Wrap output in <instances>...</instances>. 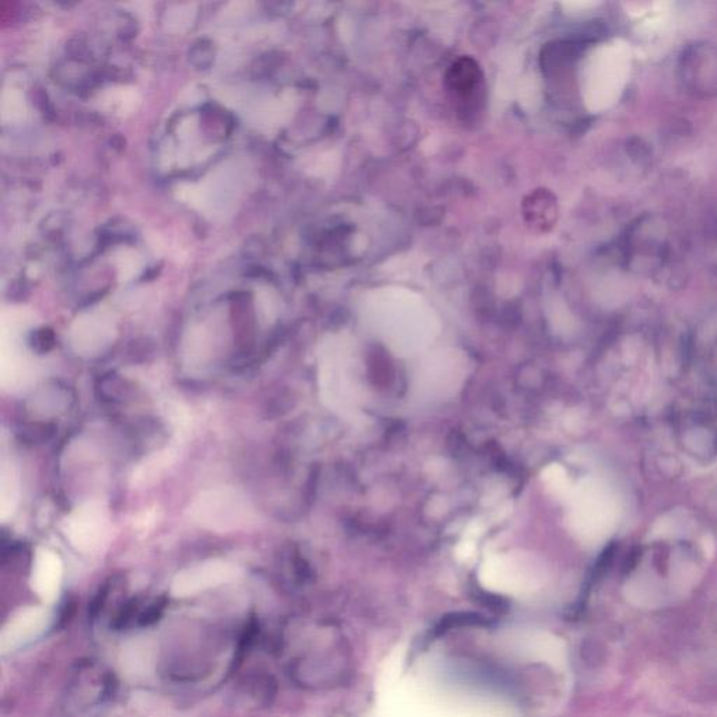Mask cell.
<instances>
[{
    "instance_id": "1",
    "label": "cell",
    "mask_w": 717,
    "mask_h": 717,
    "mask_svg": "<svg viewBox=\"0 0 717 717\" xmlns=\"http://www.w3.org/2000/svg\"><path fill=\"white\" fill-rule=\"evenodd\" d=\"M318 383L321 398L334 411L355 415L359 411V363L353 348L342 339L325 342L320 353Z\"/></svg>"
},
{
    "instance_id": "2",
    "label": "cell",
    "mask_w": 717,
    "mask_h": 717,
    "mask_svg": "<svg viewBox=\"0 0 717 717\" xmlns=\"http://www.w3.org/2000/svg\"><path fill=\"white\" fill-rule=\"evenodd\" d=\"M632 52L624 41L605 44L594 52L587 65V104L604 110L617 103L631 73Z\"/></svg>"
},
{
    "instance_id": "3",
    "label": "cell",
    "mask_w": 717,
    "mask_h": 717,
    "mask_svg": "<svg viewBox=\"0 0 717 717\" xmlns=\"http://www.w3.org/2000/svg\"><path fill=\"white\" fill-rule=\"evenodd\" d=\"M188 514L197 526L219 534L241 530L254 519L250 499L233 486L202 492L191 503Z\"/></svg>"
},
{
    "instance_id": "4",
    "label": "cell",
    "mask_w": 717,
    "mask_h": 717,
    "mask_svg": "<svg viewBox=\"0 0 717 717\" xmlns=\"http://www.w3.org/2000/svg\"><path fill=\"white\" fill-rule=\"evenodd\" d=\"M110 534V513L103 502H87L73 510L65 521V535L72 547L90 554L107 541Z\"/></svg>"
},
{
    "instance_id": "5",
    "label": "cell",
    "mask_w": 717,
    "mask_h": 717,
    "mask_svg": "<svg viewBox=\"0 0 717 717\" xmlns=\"http://www.w3.org/2000/svg\"><path fill=\"white\" fill-rule=\"evenodd\" d=\"M243 570L236 563L223 559H209L197 565L188 566L177 573L171 583V594L177 598L198 596L206 590L239 579Z\"/></svg>"
},
{
    "instance_id": "6",
    "label": "cell",
    "mask_w": 717,
    "mask_h": 717,
    "mask_svg": "<svg viewBox=\"0 0 717 717\" xmlns=\"http://www.w3.org/2000/svg\"><path fill=\"white\" fill-rule=\"evenodd\" d=\"M51 621V612L43 607L20 610L0 632V654L6 656L40 638L50 628Z\"/></svg>"
},
{
    "instance_id": "7",
    "label": "cell",
    "mask_w": 717,
    "mask_h": 717,
    "mask_svg": "<svg viewBox=\"0 0 717 717\" xmlns=\"http://www.w3.org/2000/svg\"><path fill=\"white\" fill-rule=\"evenodd\" d=\"M114 338L113 318L103 311L83 314L72 325L71 344L79 355H99L113 344Z\"/></svg>"
},
{
    "instance_id": "8",
    "label": "cell",
    "mask_w": 717,
    "mask_h": 717,
    "mask_svg": "<svg viewBox=\"0 0 717 717\" xmlns=\"http://www.w3.org/2000/svg\"><path fill=\"white\" fill-rule=\"evenodd\" d=\"M64 565L54 551L38 549L31 572V587L45 603H52L61 590Z\"/></svg>"
},
{
    "instance_id": "9",
    "label": "cell",
    "mask_w": 717,
    "mask_h": 717,
    "mask_svg": "<svg viewBox=\"0 0 717 717\" xmlns=\"http://www.w3.org/2000/svg\"><path fill=\"white\" fill-rule=\"evenodd\" d=\"M0 475H2V482H0V509H2V519H6V517L15 512L17 502H19V474H17L15 465L3 458Z\"/></svg>"
},
{
    "instance_id": "10",
    "label": "cell",
    "mask_w": 717,
    "mask_h": 717,
    "mask_svg": "<svg viewBox=\"0 0 717 717\" xmlns=\"http://www.w3.org/2000/svg\"><path fill=\"white\" fill-rule=\"evenodd\" d=\"M138 92L131 87H115L101 94L100 104L108 113L128 115L134 113L139 106Z\"/></svg>"
},
{
    "instance_id": "11",
    "label": "cell",
    "mask_w": 717,
    "mask_h": 717,
    "mask_svg": "<svg viewBox=\"0 0 717 717\" xmlns=\"http://www.w3.org/2000/svg\"><path fill=\"white\" fill-rule=\"evenodd\" d=\"M122 668L128 674L148 673L153 664V649L146 640H134L122 653Z\"/></svg>"
},
{
    "instance_id": "12",
    "label": "cell",
    "mask_w": 717,
    "mask_h": 717,
    "mask_svg": "<svg viewBox=\"0 0 717 717\" xmlns=\"http://www.w3.org/2000/svg\"><path fill=\"white\" fill-rule=\"evenodd\" d=\"M27 104L22 92L17 89H5L2 94V118L3 121L20 122L26 118Z\"/></svg>"
},
{
    "instance_id": "13",
    "label": "cell",
    "mask_w": 717,
    "mask_h": 717,
    "mask_svg": "<svg viewBox=\"0 0 717 717\" xmlns=\"http://www.w3.org/2000/svg\"><path fill=\"white\" fill-rule=\"evenodd\" d=\"M115 262H117L118 268H120L122 279L131 278V276H134L136 271L141 268V260H139L138 255H136L134 251H121V253L117 255V258H115Z\"/></svg>"
}]
</instances>
